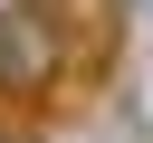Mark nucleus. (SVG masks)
I'll return each mask as SVG.
<instances>
[{
  "label": "nucleus",
  "instance_id": "nucleus-1",
  "mask_svg": "<svg viewBox=\"0 0 153 143\" xmlns=\"http://www.w3.org/2000/svg\"><path fill=\"white\" fill-rule=\"evenodd\" d=\"M48 57H57V48H48V19H38V10H10V19H0V76H10V86H38Z\"/></svg>",
  "mask_w": 153,
  "mask_h": 143
}]
</instances>
